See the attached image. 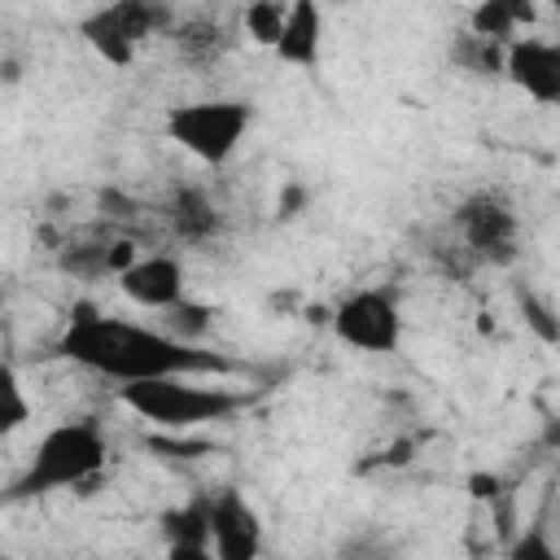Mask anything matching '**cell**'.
Masks as SVG:
<instances>
[{
  "label": "cell",
  "mask_w": 560,
  "mask_h": 560,
  "mask_svg": "<svg viewBox=\"0 0 560 560\" xmlns=\"http://www.w3.org/2000/svg\"><path fill=\"white\" fill-rule=\"evenodd\" d=\"M52 350L61 359H70L96 376L122 381V385L158 381V376H192V372H232V363L223 354L171 341L162 328L105 315L92 302L70 306V319Z\"/></svg>",
  "instance_id": "cell-1"
},
{
  "label": "cell",
  "mask_w": 560,
  "mask_h": 560,
  "mask_svg": "<svg viewBox=\"0 0 560 560\" xmlns=\"http://www.w3.org/2000/svg\"><path fill=\"white\" fill-rule=\"evenodd\" d=\"M105 459H109V446L92 420H61L35 442L26 468L9 481L4 499L18 503V499H44L57 490L92 486L105 472Z\"/></svg>",
  "instance_id": "cell-2"
},
{
  "label": "cell",
  "mask_w": 560,
  "mask_h": 560,
  "mask_svg": "<svg viewBox=\"0 0 560 560\" xmlns=\"http://www.w3.org/2000/svg\"><path fill=\"white\" fill-rule=\"evenodd\" d=\"M122 407H131L140 420L166 429V433H184L197 424H219L232 420L249 394L228 389V385H192L188 376H158V381H136V385H118Z\"/></svg>",
  "instance_id": "cell-3"
},
{
  "label": "cell",
  "mask_w": 560,
  "mask_h": 560,
  "mask_svg": "<svg viewBox=\"0 0 560 560\" xmlns=\"http://www.w3.org/2000/svg\"><path fill=\"white\" fill-rule=\"evenodd\" d=\"M249 122H254V109H249V101H236V96L184 101V105L166 109V136L206 166H223L236 153V144L245 140Z\"/></svg>",
  "instance_id": "cell-4"
},
{
  "label": "cell",
  "mask_w": 560,
  "mask_h": 560,
  "mask_svg": "<svg viewBox=\"0 0 560 560\" xmlns=\"http://www.w3.org/2000/svg\"><path fill=\"white\" fill-rule=\"evenodd\" d=\"M459 249L490 267H512L521 254V219L499 192H472L451 214Z\"/></svg>",
  "instance_id": "cell-5"
},
{
  "label": "cell",
  "mask_w": 560,
  "mask_h": 560,
  "mask_svg": "<svg viewBox=\"0 0 560 560\" xmlns=\"http://www.w3.org/2000/svg\"><path fill=\"white\" fill-rule=\"evenodd\" d=\"M332 337L363 354H394L402 341V311L389 289H354L332 306Z\"/></svg>",
  "instance_id": "cell-6"
},
{
  "label": "cell",
  "mask_w": 560,
  "mask_h": 560,
  "mask_svg": "<svg viewBox=\"0 0 560 560\" xmlns=\"http://www.w3.org/2000/svg\"><path fill=\"white\" fill-rule=\"evenodd\" d=\"M210 556L214 560H258L262 556V516L232 486L210 494Z\"/></svg>",
  "instance_id": "cell-7"
},
{
  "label": "cell",
  "mask_w": 560,
  "mask_h": 560,
  "mask_svg": "<svg viewBox=\"0 0 560 560\" xmlns=\"http://www.w3.org/2000/svg\"><path fill=\"white\" fill-rule=\"evenodd\" d=\"M503 79H512L529 101L556 105L560 101V48L542 35H516L503 48Z\"/></svg>",
  "instance_id": "cell-8"
},
{
  "label": "cell",
  "mask_w": 560,
  "mask_h": 560,
  "mask_svg": "<svg viewBox=\"0 0 560 560\" xmlns=\"http://www.w3.org/2000/svg\"><path fill=\"white\" fill-rule=\"evenodd\" d=\"M118 293L131 306L144 311H166L179 298H188V280H184V262L175 254H140L127 271H118Z\"/></svg>",
  "instance_id": "cell-9"
},
{
  "label": "cell",
  "mask_w": 560,
  "mask_h": 560,
  "mask_svg": "<svg viewBox=\"0 0 560 560\" xmlns=\"http://www.w3.org/2000/svg\"><path fill=\"white\" fill-rule=\"evenodd\" d=\"M271 52H276L284 66L315 70V66H319V52H324V9L311 4V0L289 4L284 26H280V39H276Z\"/></svg>",
  "instance_id": "cell-10"
},
{
  "label": "cell",
  "mask_w": 560,
  "mask_h": 560,
  "mask_svg": "<svg viewBox=\"0 0 560 560\" xmlns=\"http://www.w3.org/2000/svg\"><path fill=\"white\" fill-rule=\"evenodd\" d=\"M140 254L131 241H66L57 249V267L74 280H96V276H118L136 262Z\"/></svg>",
  "instance_id": "cell-11"
},
{
  "label": "cell",
  "mask_w": 560,
  "mask_h": 560,
  "mask_svg": "<svg viewBox=\"0 0 560 560\" xmlns=\"http://www.w3.org/2000/svg\"><path fill=\"white\" fill-rule=\"evenodd\" d=\"M166 223H171V232H175L179 241L201 245V241H214V236H219L223 214H219V206L210 201L206 188L179 184V188L171 192V201H166Z\"/></svg>",
  "instance_id": "cell-12"
},
{
  "label": "cell",
  "mask_w": 560,
  "mask_h": 560,
  "mask_svg": "<svg viewBox=\"0 0 560 560\" xmlns=\"http://www.w3.org/2000/svg\"><path fill=\"white\" fill-rule=\"evenodd\" d=\"M534 18H538V9L529 0H481L468 13V35H481V39H494V44H512Z\"/></svg>",
  "instance_id": "cell-13"
},
{
  "label": "cell",
  "mask_w": 560,
  "mask_h": 560,
  "mask_svg": "<svg viewBox=\"0 0 560 560\" xmlns=\"http://www.w3.org/2000/svg\"><path fill=\"white\" fill-rule=\"evenodd\" d=\"M158 534L166 547H210V494L162 508Z\"/></svg>",
  "instance_id": "cell-14"
},
{
  "label": "cell",
  "mask_w": 560,
  "mask_h": 560,
  "mask_svg": "<svg viewBox=\"0 0 560 560\" xmlns=\"http://www.w3.org/2000/svg\"><path fill=\"white\" fill-rule=\"evenodd\" d=\"M171 44H175V52H179L188 66H210V61H219V57L228 52L232 35H228V26L214 22V18H188V22H175V26H171Z\"/></svg>",
  "instance_id": "cell-15"
},
{
  "label": "cell",
  "mask_w": 560,
  "mask_h": 560,
  "mask_svg": "<svg viewBox=\"0 0 560 560\" xmlns=\"http://www.w3.org/2000/svg\"><path fill=\"white\" fill-rule=\"evenodd\" d=\"M79 35L88 39V48H92L105 66L127 70V66L136 61V48H140V44H131V39L122 35V26L109 18V9H92V13L79 22Z\"/></svg>",
  "instance_id": "cell-16"
},
{
  "label": "cell",
  "mask_w": 560,
  "mask_h": 560,
  "mask_svg": "<svg viewBox=\"0 0 560 560\" xmlns=\"http://www.w3.org/2000/svg\"><path fill=\"white\" fill-rule=\"evenodd\" d=\"M162 315V332L171 337V341H184V346H197L210 328H214V306L210 302H197V298H179L175 306H166V311H158Z\"/></svg>",
  "instance_id": "cell-17"
},
{
  "label": "cell",
  "mask_w": 560,
  "mask_h": 560,
  "mask_svg": "<svg viewBox=\"0 0 560 560\" xmlns=\"http://www.w3.org/2000/svg\"><path fill=\"white\" fill-rule=\"evenodd\" d=\"M503 48L508 44H494V39H481V35H455L451 44V61L455 70L464 74H477V79H499L503 74Z\"/></svg>",
  "instance_id": "cell-18"
},
{
  "label": "cell",
  "mask_w": 560,
  "mask_h": 560,
  "mask_svg": "<svg viewBox=\"0 0 560 560\" xmlns=\"http://www.w3.org/2000/svg\"><path fill=\"white\" fill-rule=\"evenodd\" d=\"M31 420V398L13 363H0V438H13Z\"/></svg>",
  "instance_id": "cell-19"
},
{
  "label": "cell",
  "mask_w": 560,
  "mask_h": 560,
  "mask_svg": "<svg viewBox=\"0 0 560 560\" xmlns=\"http://www.w3.org/2000/svg\"><path fill=\"white\" fill-rule=\"evenodd\" d=\"M516 306H521V319L529 324V332L542 341V346H556L560 341V319H556V306L534 293L529 284H516Z\"/></svg>",
  "instance_id": "cell-20"
},
{
  "label": "cell",
  "mask_w": 560,
  "mask_h": 560,
  "mask_svg": "<svg viewBox=\"0 0 560 560\" xmlns=\"http://www.w3.org/2000/svg\"><path fill=\"white\" fill-rule=\"evenodd\" d=\"M284 13H289V4H280V0H254V4H245L241 26H245V35H249L254 44L276 48L280 26H284Z\"/></svg>",
  "instance_id": "cell-21"
},
{
  "label": "cell",
  "mask_w": 560,
  "mask_h": 560,
  "mask_svg": "<svg viewBox=\"0 0 560 560\" xmlns=\"http://www.w3.org/2000/svg\"><path fill=\"white\" fill-rule=\"evenodd\" d=\"M337 560H402L394 538L376 534V529H363V534H350L341 547H337Z\"/></svg>",
  "instance_id": "cell-22"
},
{
  "label": "cell",
  "mask_w": 560,
  "mask_h": 560,
  "mask_svg": "<svg viewBox=\"0 0 560 560\" xmlns=\"http://www.w3.org/2000/svg\"><path fill=\"white\" fill-rule=\"evenodd\" d=\"M508 560H560V556H556V547H551L547 525H529V529H521V534L512 538Z\"/></svg>",
  "instance_id": "cell-23"
},
{
  "label": "cell",
  "mask_w": 560,
  "mask_h": 560,
  "mask_svg": "<svg viewBox=\"0 0 560 560\" xmlns=\"http://www.w3.org/2000/svg\"><path fill=\"white\" fill-rule=\"evenodd\" d=\"M149 446L153 451H166V459H201V455H210L206 442H184V438H153Z\"/></svg>",
  "instance_id": "cell-24"
},
{
  "label": "cell",
  "mask_w": 560,
  "mask_h": 560,
  "mask_svg": "<svg viewBox=\"0 0 560 560\" xmlns=\"http://www.w3.org/2000/svg\"><path fill=\"white\" fill-rule=\"evenodd\" d=\"M136 210H140V206H136L131 197H122L118 188H105V192H101V214H105V219H131Z\"/></svg>",
  "instance_id": "cell-25"
},
{
  "label": "cell",
  "mask_w": 560,
  "mask_h": 560,
  "mask_svg": "<svg viewBox=\"0 0 560 560\" xmlns=\"http://www.w3.org/2000/svg\"><path fill=\"white\" fill-rule=\"evenodd\" d=\"M306 197H311L306 184H284V192H280V201H276V214H280V219H293V214L306 206Z\"/></svg>",
  "instance_id": "cell-26"
},
{
  "label": "cell",
  "mask_w": 560,
  "mask_h": 560,
  "mask_svg": "<svg viewBox=\"0 0 560 560\" xmlns=\"http://www.w3.org/2000/svg\"><path fill=\"white\" fill-rule=\"evenodd\" d=\"M162 560H214L210 547H166Z\"/></svg>",
  "instance_id": "cell-27"
},
{
  "label": "cell",
  "mask_w": 560,
  "mask_h": 560,
  "mask_svg": "<svg viewBox=\"0 0 560 560\" xmlns=\"http://www.w3.org/2000/svg\"><path fill=\"white\" fill-rule=\"evenodd\" d=\"M468 486H472L477 499H494V494H499V477H486V472H477Z\"/></svg>",
  "instance_id": "cell-28"
},
{
  "label": "cell",
  "mask_w": 560,
  "mask_h": 560,
  "mask_svg": "<svg viewBox=\"0 0 560 560\" xmlns=\"http://www.w3.org/2000/svg\"><path fill=\"white\" fill-rule=\"evenodd\" d=\"M0 79L4 83H18V61H0Z\"/></svg>",
  "instance_id": "cell-29"
}]
</instances>
